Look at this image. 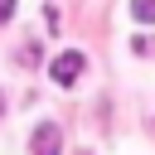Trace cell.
I'll return each mask as SVG.
<instances>
[{
	"instance_id": "obj_2",
	"label": "cell",
	"mask_w": 155,
	"mask_h": 155,
	"mask_svg": "<svg viewBox=\"0 0 155 155\" xmlns=\"http://www.w3.org/2000/svg\"><path fill=\"white\" fill-rule=\"evenodd\" d=\"M29 150H34V155H58V150H63L58 126H53V121H39V126H34V136H29Z\"/></svg>"
},
{
	"instance_id": "obj_3",
	"label": "cell",
	"mask_w": 155,
	"mask_h": 155,
	"mask_svg": "<svg viewBox=\"0 0 155 155\" xmlns=\"http://www.w3.org/2000/svg\"><path fill=\"white\" fill-rule=\"evenodd\" d=\"M131 15H136L140 24H150V19H155V0H131Z\"/></svg>"
},
{
	"instance_id": "obj_1",
	"label": "cell",
	"mask_w": 155,
	"mask_h": 155,
	"mask_svg": "<svg viewBox=\"0 0 155 155\" xmlns=\"http://www.w3.org/2000/svg\"><path fill=\"white\" fill-rule=\"evenodd\" d=\"M82 73H87V53H82V48H68V53H58V58L48 63V78H53L58 87H73Z\"/></svg>"
},
{
	"instance_id": "obj_4",
	"label": "cell",
	"mask_w": 155,
	"mask_h": 155,
	"mask_svg": "<svg viewBox=\"0 0 155 155\" xmlns=\"http://www.w3.org/2000/svg\"><path fill=\"white\" fill-rule=\"evenodd\" d=\"M10 15H15V0H0V24H5Z\"/></svg>"
}]
</instances>
